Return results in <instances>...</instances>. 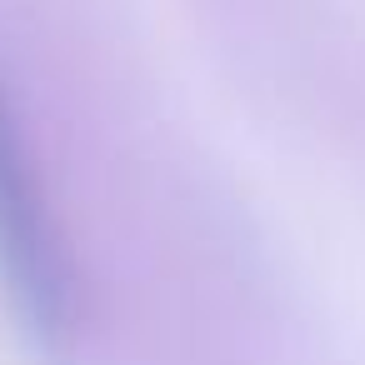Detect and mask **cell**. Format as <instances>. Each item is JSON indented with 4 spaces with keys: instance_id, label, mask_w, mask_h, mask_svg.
<instances>
[{
    "instance_id": "6da1fadb",
    "label": "cell",
    "mask_w": 365,
    "mask_h": 365,
    "mask_svg": "<svg viewBox=\"0 0 365 365\" xmlns=\"http://www.w3.org/2000/svg\"><path fill=\"white\" fill-rule=\"evenodd\" d=\"M0 275H6V290L26 315V325H36L41 335H56L66 325L71 290H66L61 240L36 195V175L6 91H0Z\"/></svg>"
}]
</instances>
